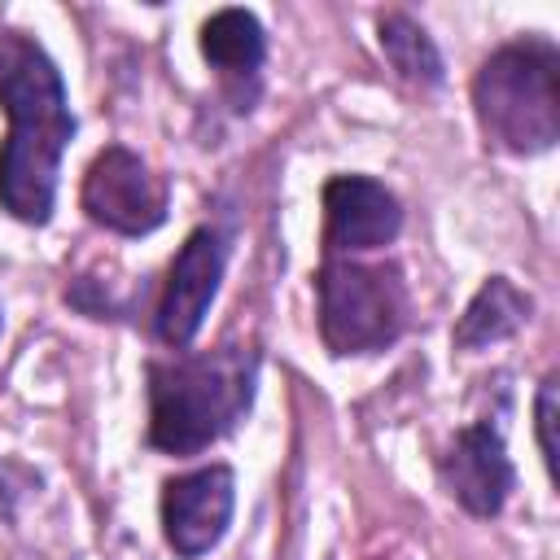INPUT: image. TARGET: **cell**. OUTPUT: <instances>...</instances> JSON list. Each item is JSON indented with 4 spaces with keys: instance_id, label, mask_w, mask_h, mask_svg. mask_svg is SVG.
<instances>
[{
    "instance_id": "obj_1",
    "label": "cell",
    "mask_w": 560,
    "mask_h": 560,
    "mask_svg": "<svg viewBox=\"0 0 560 560\" xmlns=\"http://www.w3.org/2000/svg\"><path fill=\"white\" fill-rule=\"evenodd\" d=\"M0 105L9 118L0 149V206L22 223H48L74 114L57 61L26 31H0Z\"/></svg>"
},
{
    "instance_id": "obj_2",
    "label": "cell",
    "mask_w": 560,
    "mask_h": 560,
    "mask_svg": "<svg viewBox=\"0 0 560 560\" xmlns=\"http://www.w3.org/2000/svg\"><path fill=\"white\" fill-rule=\"evenodd\" d=\"M254 350H210L149 363V442L166 455H197L219 442L254 402Z\"/></svg>"
},
{
    "instance_id": "obj_3",
    "label": "cell",
    "mask_w": 560,
    "mask_h": 560,
    "mask_svg": "<svg viewBox=\"0 0 560 560\" xmlns=\"http://www.w3.org/2000/svg\"><path fill=\"white\" fill-rule=\"evenodd\" d=\"M486 140L503 153H547L560 136V57L551 39H516L490 52L472 79Z\"/></svg>"
},
{
    "instance_id": "obj_4",
    "label": "cell",
    "mask_w": 560,
    "mask_h": 560,
    "mask_svg": "<svg viewBox=\"0 0 560 560\" xmlns=\"http://www.w3.org/2000/svg\"><path fill=\"white\" fill-rule=\"evenodd\" d=\"M319 332L332 354H376L407 328V284L394 262L363 267L328 258L319 271Z\"/></svg>"
},
{
    "instance_id": "obj_5",
    "label": "cell",
    "mask_w": 560,
    "mask_h": 560,
    "mask_svg": "<svg viewBox=\"0 0 560 560\" xmlns=\"http://www.w3.org/2000/svg\"><path fill=\"white\" fill-rule=\"evenodd\" d=\"M83 210L109 232L144 236L166 219V184L144 166L140 153L109 144L92 158L83 175Z\"/></svg>"
},
{
    "instance_id": "obj_6",
    "label": "cell",
    "mask_w": 560,
    "mask_h": 560,
    "mask_svg": "<svg viewBox=\"0 0 560 560\" xmlns=\"http://www.w3.org/2000/svg\"><path fill=\"white\" fill-rule=\"evenodd\" d=\"M223 262H228V241L219 228H197L179 245L171 276H166V289H162V302H158V337L166 346L184 350L197 337V328H201V319L219 293Z\"/></svg>"
},
{
    "instance_id": "obj_7",
    "label": "cell",
    "mask_w": 560,
    "mask_h": 560,
    "mask_svg": "<svg viewBox=\"0 0 560 560\" xmlns=\"http://www.w3.org/2000/svg\"><path fill=\"white\" fill-rule=\"evenodd\" d=\"M232 508H236V477L228 464H210L166 481L162 529L171 551L184 560H197L210 547H219V538L232 525Z\"/></svg>"
},
{
    "instance_id": "obj_8",
    "label": "cell",
    "mask_w": 560,
    "mask_h": 560,
    "mask_svg": "<svg viewBox=\"0 0 560 560\" xmlns=\"http://www.w3.org/2000/svg\"><path fill=\"white\" fill-rule=\"evenodd\" d=\"M438 472H442L446 494H451L464 512H472V516H494V512H503V503H508V494H512V481H516L512 459H508V446H503V433H499L490 420L464 424V429L451 438V446H446Z\"/></svg>"
},
{
    "instance_id": "obj_9",
    "label": "cell",
    "mask_w": 560,
    "mask_h": 560,
    "mask_svg": "<svg viewBox=\"0 0 560 560\" xmlns=\"http://www.w3.org/2000/svg\"><path fill=\"white\" fill-rule=\"evenodd\" d=\"M402 206L398 197L368 175H337L324 184V245L328 254L381 249L398 236Z\"/></svg>"
},
{
    "instance_id": "obj_10",
    "label": "cell",
    "mask_w": 560,
    "mask_h": 560,
    "mask_svg": "<svg viewBox=\"0 0 560 560\" xmlns=\"http://www.w3.org/2000/svg\"><path fill=\"white\" fill-rule=\"evenodd\" d=\"M529 311H534L529 293H521L508 276H490V280L477 289V298L468 302V311L459 315V324H455V346H459V350L494 346V341L512 337V332L529 319Z\"/></svg>"
},
{
    "instance_id": "obj_11",
    "label": "cell",
    "mask_w": 560,
    "mask_h": 560,
    "mask_svg": "<svg viewBox=\"0 0 560 560\" xmlns=\"http://www.w3.org/2000/svg\"><path fill=\"white\" fill-rule=\"evenodd\" d=\"M201 52L228 79H254L267 57V35L249 9H219L201 26Z\"/></svg>"
},
{
    "instance_id": "obj_12",
    "label": "cell",
    "mask_w": 560,
    "mask_h": 560,
    "mask_svg": "<svg viewBox=\"0 0 560 560\" xmlns=\"http://www.w3.org/2000/svg\"><path fill=\"white\" fill-rule=\"evenodd\" d=\"M376 39H381L385 61L407 83H420V88L442 83V52H438V44L429 39V31L420 22H411L407 13H381Z\"/></svg>"
},
{
    "instance_id": "obj_13",
    "label": "cell",
    "mask_w": 560,
    "mask_h": 560,
    "mask_svg": "<svg viewBox=\"0 0 560 560\" xmlns=\"http://www.w3.org/2000/svg\"><path fill=\"white\" fill-rule=\"evenodd\" d=\"M538 446L542 464L556 472V376H547L538 389Z\"/></svg>"
}]
</instances>
